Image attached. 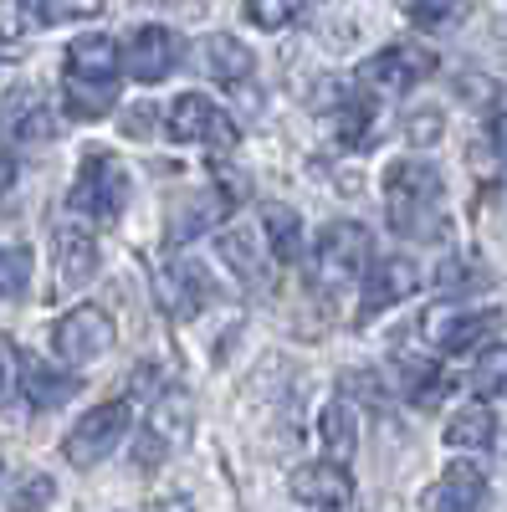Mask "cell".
Listing matches in <instances>:
<instances>
[{"instance_id":"obj_1","label":"cell","mask_w":507,"mask_h":512,"mask_svg":"<svg viewBox=\"0 0 507 512\" xmlns=\"http://www.w3.org/2000/svg\"><path fill=\"white\" fill-rule=\"evenodd\" d=\"M385 210L405 241H446V180L426 159H395L385 169Z\"/></svg>"},{"instance_id":"obj_2","label":"cell","mask_w":507,"mask_h":512,"mask_svg":"<svg viewBox=\"0 0 507 512\" xmlns=\"http://www.w3.org/2000/svg\"><path fill=\"white\" fill-rule=\"evenodd\" d=\"M129 164L108 149H88L77 164V180L67 190V210L88 226H118L129 210Z\"/></svg>"},{"instance_id":"obj_3","label":"cell","mask_w":507,"mask_h":512,"mask_svg":"<svg viewBox=\"0 0 507 512\" xmlns=\"http://www.w3.org/2000/svg\"><path fill=\"white\" fill-rule=\"evenodd\" d=\"M369 256H374L369 226H359V221H333V226H323L318 241H313V251H308L313 287H318V292H349V287L364 277Z\"/></svg>"},{"instance_id":"obj_4","label":"cell","mask_w":507,"mask_h":512,"mask_svg":"<svg viewBox=\"0 0 507 512\" xmlns=\"http://www.w3.org/2000/svg\"><path fill=\"white\" fill-rule=\"evenodd\" d=\"M502 328V308H472V303H431L420 313V338L436 354H467L487 333Z\"/></svg>"},{"instance_id":"obj_5","label":"cell","mask_w":507,"mask_h":512,"mask_svg":"<svg viewBox=\"0 0 507 512\" xmlns=\"http://www.w3.org/2000/svg\"><path fill=\"white\" fill-rule=\"evenodd\" d=\"M129 425H134V405L129 400H108L98 410H88L62 441V456L72 466H98L103 456L118 451V441L129 436Z\"/></svg>"},{"instance_id":"obj_6","label":"cell","mask_w":507,"mask_h":512,"mask_svg":"<svg viewBox=\"0 0 507 512\" xmlns=\"http://www.w3.org/2000/svg\"><path fill=\"white\" fill-rule=\"evenodd\" d=\"M169 139L226 154V149L241 144V128L221 103H210L205 93H185V98H175V108H169Z\"/></svg>"},{"instance_id":"obj_7","label":"cell","mask_w":507,"mask_h":512,"mask_svg":"<svg viewBox=\"0 0 507 512\" xmlns=\"http://www.w3.org/2000/svg\"><path fill=\"white\" fill-rule=\"evenodd\" d=\"M420 287V267L410 256H369L364 267V287H359V308H354V328H369L374 318H385L395 303Z\"/></svg>"},{"instance_id":"obj_8","label":"cell","mask_w":507,"mask_h":512,"mask_svg":"<svg viewBox=\"0 0 507 512\" xmlns=\"http://www.w3.org/2000/svg\"><path fill=\"white\" fill-rule=\"evenodd\" d=\"M113 338H118L113 318L98 303H82V308H72V313H62L52 323V354L62 364H93V359H103L113 349Z\"/></svg>"},{"instance_id":"obj_9","label":"cell","mask_w":507,"mask_h":512,"mask_svg":"<svg viewBox=\"0 0 507 512\" xmlns=\"http://www.w3.org/2000/svg\"><path fill=\"white\" fill-rule=\"evenodd\" d=\"M431 72H436V52L431 47H420V41H390L385 52H374L359 67V82H364V88L405 93V88H420Z\"/></svg>"},{"instance_id":"obj_10","label":"cell","mask_w":507,"mask_h":512,"mask_svg":"<svg viewBox=\"0 0 507 512\" xmlns=\"http://www.w3.org/2000/svg\"><path fill=\"white\" fill-rule=\"evenodd\" d=\"M154 287H159V308L175 318V323H190L210 303V292H216V287L205 282V272L195 262H185V256H175V251H169L164 262L154 267Z\"/></svg>"},{"instance_id":"obj_11","label":"cell","mask_w":507,"mask_h":512,"mask_svg":"<svg viewBox=\"0 0 507 512\" xmlns=\"http://www.w3.org/2000/svg\"><path fill=\"white\" fill-rule=\"evenodd\" d=\"M292 497L313 512H349L354 507V477L344 461H308L292 472Z\"/></svg>"},{"instance_id":"obj_12","label":"cell","mask_w":507,"mask_h":512,"mask_svg":"<svg viewBox=\"0 0 507 512\" xmlns=\"http://www.w3.org/2000/svg\"><path fill=\"white\" fill-rule=\"evenodd\" d=\"M180 57H185L180 31H169V26H139V31L129 36L123 67H129L134 82H164L169 72L180 67Z\"/></svg>"},{"instance_id":"obj_13","label":"cell","mask_w":507,"mask_h":512,"mask_svg":"<svg viewBox=\"0 0 507 512\" xmlns=\"http://www.w3.org/2000/svg\"><path fill=\"white\" fill-rule=\"evenodd\" d=\"M487 502H492V487L472 461H451L420 497L426 512H487Z\"/></svg>"},{"instance_id":"obj_14","label":"cell","mask_w":507,"mask_h":512,"mask_svg":"<svg viewBox=\"0 0 507 512\" xmlns=\"http://www.w3.org/2000/svg\"><path fill=\"white\" fill-rule=\"evenodd\" d=\"M16 384H21V395H26V405L31 410H57V405H67L77 390H82V379L77 374H62V369H52L41 354H31V349H16Z\"/></svg>"},{"instance_id":"obj_15","label":"cell","mask_w":507,"mask_h":512,"mask_svg":"<svg viewBox=\"0 0 507 512\" xmlns=\"http://www.w3.org/2000/svg\"><path fill=\"white\" fill-rule=\"evenodd\" d=\"M338 88V82H333ZM379 108H374V93L364 88H338L333 93V139L344 144V149H369L374 139H379Z\"/></svg>"},{"instance_id":"obj_16","label":"cell","mask_w":507,"mask_h":512,"mask_svg":"<svg viewBox=\"0 0 507 512\" xmlns=\"http://www.w3.org/2000/svg\"><path fill=\"white\" fill-rule=\"evenodd\" d=\"M221 256H226V267L246 282V287H262V292H272V282H277V272H272V262L277 256L267 251V241L262 236H251L246 226H236V231H221Z\"/></svg>"},{"instance_id":"obj_17","label":"cell","mask_w":507,"mask_h":512,"mask_svg":"<svg viewBox=\"0 0 507 512\" xmlns=\"http://www.w3.org/2000/svg\"><path fill=\"white\" fill-rule=\"evenodd\" d=\"M395 384H400V395L415 405V410H436L446 395H451V374L436 364V359H420V354H400L395 359Z\"/></svg>"},{"instance_id":"obj_18","label":"cell","mask_w":507,"mask_h":512,"mask_svg":"<svg viewBox=\"0 0 507 512\" xmlns=\"http://www.w3.org/2000/svg\"><path fill=\"white\" fill-rule=\"evenodd\" d=\"M103 267V256H98V241L88 231H62L57 236V287L62 292H82Z\"/></svg>"},{"instance_id":"obj_19","label":"cell","mask_w":507,"mask_h":512,"mask_svg":"<svg viewBox=\"0 0 507 512\" xmlns=\"http://www.w3.org/2000/svg\"><path fill=\"white\" fill-rule=\"evenodd\" d=\"M123 52L113 36H77L67 47V77H88V82H118Z\"/></svg>"},{"instance_id":"obj_20","label":"cell","mask_w":507,"mask_h":512,"mask_svg":"<svg viewBox=\"0 0 507 512\" xmlns=\"http://www.w3.org/2000/svg\"><path fill=\"white\" fill-rule=\"evenodd\" d=\"M200 67L216 82H226V88H236V82L251 77L257 62H251V47H241L231 31H216V36H205V47H200Z\"/></svg>"},{"instance_id":"obj_21","label":"cell","mask_w":507,"mask_h":512,"mask_svg":"<svg viewBox=\"0 0 507 512\" xmlns=\"http://www.w3.org/2000/svg\"><path fill=\"white\" fill-rule=\"evenodd\" d=\"M497 441V415L487 405H461L446 420V446L451 451H487Z\"/></svg>"},{"instance_id":"obj_22","label":"cell","mask_w":507,"mask_h":512,"mask_svg":"<svg viewBox=\"0 0 507 512\" xmlns=\"http://www.w3.org/2000/svg\"><path fill=\"white\" fill-rule=\"evenodd\" d=\"M318 436H323L328 461H344V466H349V456H354V446H359L354 405H349V400H328V405H323V415H318Z\"/></svg>"},{"instance_id":"obj_23","label":"cell","mask_w":507,"mask_h":512,"mask_svg":"<svg viewBox=\"0 0 507 512\" xmlns=\"http://www.w3.org/2000/svg\"><path fill=\"white\" fill-rule=\"evenodd\" d=\"M262 231H267V251L277 256L282 267L303 256V221L292 216L287 205H262Z\"/></svg>"},{"instance_id":"obj_24","label":"cell","mask_w":507,"mask_h":512,"mask_svg":"<svg viewBox=\"0 0 507 512\" xmlns=\"http://www.w3.org/2000/svg\"><path fill=\"white\" fill-rule=\"evenodd\" d=\"M103 11H108V0H26L31 26H67V21H88Z\"/></svg>"},{"instance_id":"obj_25","label":"cell","mask_w":507,"mask_h":512,"mask_svg":"<svg viewBox=\"0 0 507 512\" xmlns=\"http://www.w3.org/2000/svg\"><path fill=\"white\" fill-rule=\"evenodd\" d=\"M118 88L113 82H88V77H67V118H103L113 108Z\"/></svg>"},{"instance_id":"obj_26","label":"cell","mask_w":507,"mask_h":512,"mask_svg":"<svg viewBox=\"0 0 507 512\" xmlns=\"http://www.w3.org/2000/svg\"><path fill=\"white\" fill-rule=\"evenodd\" d=\"M62 128H57V113L47 108V103H21L16 113H11V139L16 144H47V139H57Z\"/></svg>"},{"instance_id":"obj_27","label":"cell","mask_w":507,"mask_h":512,"mask_svg":"<svg viewBox=\"0 0 507 512\" xmlns=\"http://www.w3.org/2000/svg\"><path fill=\"white\" fill-rule=\"evenodd\" d=\"M472 390L482 400H507V344H492L472 364Z\"/></svg>"},{"instance_id":"obj_28","label":"cell","mask_w":507,"mask_h":512,"mask_svg":"<svg viewBox=\"0 0 507 512\" xmlns=\"http://www.w3.org/2000/svg\"><path fill=\"white\" fill-rule=\"evenodd\" d=\"M36 277V256L26 246H0V297H26Z\"/></svg>"},{"instance_id":"obj_29","label":"cell","mask_w":507,"mask_h":512,"mask_svg":"<svg viewBox=\"0 0 507 512\" xmlns=\"http://www.w3.org/2000/svg\"><path fill=\"white\" fill-rule=\"evenodd\" d=\"M246 21L257 26V31H282L303 16V0H246Z\"/></svg>"},{"instance_id":"obj_30","label":"cell","mask_w":507,"mask_h":512,"mask_svg":"<svg viewBox=\"0 0 507 512\" xmlns=\"http://www.w3.org/2000/svg\"><path fill=\"white\" fill-rule=\"evenodd\" d=\"M461 11V0H405V16L415 26H446Z\"/></svg>"},{"instance_id":"obj_31","label":"cell","mask_w":507,"mask_h":512,"mask_svg":"<svg viewBox=\"0 0 507 512\" xmlns=\"http://www.w3.org/2000/svg\"><path fill=\"white\" fill-rule=\"evenodd\" d=\"M52 497H57V482H52V477H26V482L11 492V507H16V512H36V507H47Z\"/></svg>"},{"instance_id":"obj_32","label":"cell","mask_w":507,"mask_h":512,"mask_svg":"<svg viewBox=\"0 0 507 512\" xmlns=\"http://www.w3.org/2000/svg\"><path fill=\"white\" fill-rule=\"evenodd\" d=\"M405 139H410V144H420V149L436 144V139H441V113H436V108L410 113V118H405Z\"/></svg>"},{"instance_id":"obj_33","label":"cell","mask_w":507,"mask_h":512,"mask_svg":"<svg viewBox=\"0 0 507 512\" xmlns=\"http://www.w3.org/2000/svg\"><path fill=\"white\" fill-rule=\"evenodd\" d=\"M467 282H482V272H477V267L467 262V256H451V262H446V267L436 272V287H441V292H451V287L461 292Z\"/></svg>"},{"instance_id":"obj_34","label":"cell","mask_w":507,"mask_h":512,"mask_svg":"<svg viewBox=\"0 0 507 512\" xmlns=\"http://www.w3.org/2000/svg\"><path fill=\"white\" fill-rule=\"evenodd\" d=\"M487 154H492V164H497V169L507 164V113L487 118Z\"/></svg>"},{"instance_id":"obj_35","label":"cell","mask_w":507,"mask_h":512,"mask_svg":"<svg viewBox=\"0 0 507 512\" xmlns=\"http://www.w3.org/2000/svg\"><path fill=\"white\" fill-rule=\"evenodd\" d=\"M154 118H159L154 108H134L129 118H123V134H134V139H149V134H154V128H149Z\"/></svg>"},{"instance_id":"obj_36","label":"cell","mask_w":507,"mask_h":512,"mask_svg":"<svg viewBox=\"0 0 507 512\" xmlns=\"http://www.w3.org/2000/svg\"><path fill=\"white\" fill-rule=\"evenodd\" d=\"M11 379H16V374H11V364H6V354H0V395H6V390H11Z\"/></svg>"},{"instance_id":"obj_37","label":"cell","mask_w":507,"mask_h":512,"mask_svg":"<svg viewBox=\"0 0 507 512\" xmlns=\"http://www.w3.org/2000/svg\"><path fill=\"white\" fill-rule=\"evenodd\" d=\"M144 512H169V507H144ZM175 512H185V507H175Z\"/></svg>"}]
</instances>
